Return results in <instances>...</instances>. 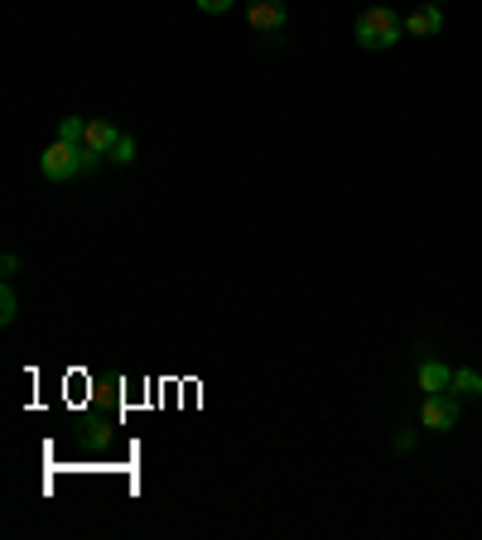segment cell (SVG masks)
<instances>
[{
  "label": "cell",
  "instance_id": "cell-1",
  "mask_svg": "<svg viewBox=\"0 0 482 540\" xmlns=\"http://www.w3.org/2000/svg\"><path fill=\"white\" fill-rule=\"evenodd\" d=\"M352 39H357L367 54H386V49H396L405 39V15H396L391 5H367V10L357 15Z\"/></svg>",
  "mask_w": 482,
  "mask_h": 540
},
{
  "label": "cell",
  "instance_id": "cell-2",
  "mask_svg": "<svg viewBox=\"0 0 482 540\" xmlns=\"http://www.w3.org/2000/svg\"><path fill=\"white\" fill-rule=\"evenodd\" d=\"M39 174L49 179V184H73L87 174V155H82V145H68V140H54L44 155H39Z\"/></svg>",
  "mask_w": 482,
  "mask_h": 540
},
{
  "label": "cell",
  "instance_id": "cell-3",
  "mask_svg": "<svg viewBox=\"0 0 482 540\" xmlns=\"http://www.w3.org/2000/svg\"><path fill=\"white\" fill-rule=\"evenodd\" d=\"M116 140H121V131H116L111 121H102V116H87V135H82V155H87V174H92L97 164H107V160H111Z\"/></svg>",
  "mask_w": 482,
  "mask_h": 540
},
{
  "label": "cell",
  "instance_id": "cell-4",
  "mask_svg": "<svg viewBox=\"0 0 482 540\" xmlns=\"http://www.w3.org/2000/svg\"><path fill=\"white\" fill-rule=\"evenodd\" d=\"M246 25L256 29L261 39H275L290 25V5L285 0H246Z\"/></svg>",
  "mask_w": 482,
  "mask_h": 540
},
{
  "label": "cell",
  "instance_id": "cell-5",
  "mask_svg": "<svg viewBox=\"0 0 482 540\" xmlns=\"http://www.w3.org/2000/svg\"><path fill=\"white\" fill-rule=\"evenodd\" d=\"M420 425L434 434H449L458 425V396L454 391H439V396H425L420 405Z\"/></svg>",
  "mask_w": 482,
  "mask_h": 540
},
{
  "label": "cell",
  "instance_id": "cell-6",
  "mask_svg": "<svg viewBox=\"0 0 482 540\" xmlns=\"http://www.w3.org/2000/svg\"><path fill=\"white\" fill-rule=\"evenodd\" d=\"M415 386H420L425 396H439V391L454 386V367H444L439 357H420V362H415Z\"/></svg>",
  "mask_w": 482,
  "mask_h": 540
},
{
  "label": "cell",
  "instance_id": "cell-7",
  "mask_svg": "<svg viewBox=\"0 0 482 540\" xmlns=\"http://www.w3.org/2000/svg\"><path fill=\"white\" fill-rule=\"evenodd\" d=\"M439 29H444V5H434V0L415 5V10L405 15V34H410V39H429V34H439Z\"/></svg>",
  "mask_w": 482,
  "mask_h": 540
},
{
  "label": "cell",
  "instance_id": "cell-8",
  "mask_svg": "<svg viewBox=\"0 0 482 540\" xmlns=\"http://www.w3.org/2000/svg\"><path fill=\"white\" fill-rule=\"evenodd\" d=\"M449 391H454L458 401H473V396H482V372H478V367H458Z\"/></svg>",
  "mask_w": 482,
  "mask_h": 540
},
{
  "label": "cell",
  "instance_id": "cell-9",
  "mask_svg": "<svg viewBox=\"0 0 482 540\" xmlns=\"http://www.w3.org/2000/svg\"><path fill=\"white\" fill-rule=\"evenodd\" d=\"M78 439H82V449H87V454H102V449H111V444H116V430L97 420V425H87Z\"/></svg>",
  "mask_w": 482,
  "mask_h": 540
},
{
  "label": "cell",
  "instance_id": "cell-10",
  "mask_svg": "<svg viewBox=\"0 0 482 540\" xmlns=\"http://www.w3.org/2000/svg\"><path fill=\"white\" fill-rule=\"evenodd\" d=\"M82 135H87V116H63V121H58V135H54V140L82 145Z\"/></svg>",
  "mask_w": 482,
  "mask_h": 540
},
{
  "label": "cell",
  "instance_id": "cell-11",
  "mask_svg": "<svg viewBox=\"0 0 482 540\" xmlns=\"http://www.w3.org/2000/svg\"><path fill=\"white\" fill-rule=\"evenodd\" d=\"M15 319H20V295H15V285L5 280V290H0V324L10 328Z\"/></svg>",
  "mask_w": 482,
  "mask_h": 540
},
{
  "label": "cell",
  "instance_id": "cell-12",
  "mask_svg": "<svg viewBox=\"0 0 482 540\" xmlns=\"http://www.w3.org/2000/svg\"><path fill=\"white\" fill-rule=\"evenodd\" d=\"M135 160V140L131 135H121V140H116V150H111V164H131Z\"/></svg>",
  "mask_w": 482,
  "mask_h": 540
},
{
  "label": "cell",
  "instance_id": "cell-13",
  "mask_svg": "<svg viewBox=\"0 0 482 540\" xmlns=\"http://www.w3.org/2000/svg\"><path fill=\"white\" fill-rule=\"evenodd\" d=\"M193 5H198L203 15H227V10H232L237 0H193Z\"/></svg>",
  "mask_w": 482,
  "mask_h": 540
},
{
  "label": "cell",
  "instance_id": "cell-14",
  "mask_svg": "<svg viewBox=\"0 0 482 540\" xmlns=\"http://www.w3.org/2000/svg\"><path fill=\"white\" fill-rule=\"evenodd\" d=\"M0 275H5V280H15V275H20V256H15V251H5V256H0Z\"/></svg>",
  "mask_w": 482,
  "mask_h": 540
},
{
  "label": "cell",
  "instance_id": "cell-15",
  "mask_svg": "<svg viewBox=\"0 0 482 540\" xmlns=\"http://www.w3.org/2000/svg\"><path fill=\"white\" fill-rule=\"evenodd\" d=\"M415 449V430H401L396 434V454H410Z\"/></svg>",
  "mask_w": 482,
  "mask_h": 540
},
{
  "label": "cell",
  "instance_id": "cell-16",
  "mask_svg": "<svg viewBox=\"0 0 482 540\" xmlns=\"http://www.w3.org/2000/svg\"><path fill=\"white\" fill-rule=\"evenodd\" d=\"M434 5H439V0H434Z\"/></svg>",
  "mask_w": 482,
  "mask_h": 540
}]
</instances>
